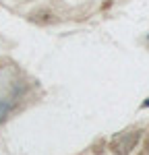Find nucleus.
<instances>
[{
  "label": "nucleus",
  "mask_w": 149,
  "mask_h": 155,
  "mask_svg": "<svg viewBox=\"0 0 149 155\" xmlns=\"http://www.w3.org/2000/svg\"><path fill=\"white\" fill-rule=\"evenodd\" d=\"M8 110H11V106H8V101H0V122H2V118L8 114Z\"/></svg>",
  "instance_id": "f257e3e1"
},
{
  "label": "nucleus",
  "mask_w": 149,
  "mask_h": 155,
  "mask_svg": "<svg viewBox=\"0 0 149 155\" xmlns=\"http://www.w3.org/2000/svg\"><path fill=\"white\" fill-rule=\"evenodd\" d=\"M143 107H149V97H147V101H145V104H143Z\"/></svg>",
  "instance_id": "f03ea898"
}]
</instances>
